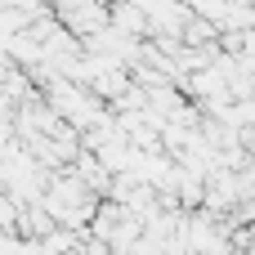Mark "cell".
<instances>
[{
    "label": "cell",
    "instance_id": "1",
    "mask_svg": "<svg viewBox=\"0 0 255 255\" xmlns=\"http://www.w3.org/2000/svg\"><path fill=\"white\" fill-rule=\"evenodd\" d=\"M247 255H255V247H247Z\"/></svg>",
    "mask_w": 255,
    "mask_h": 255
}]
</instances>
